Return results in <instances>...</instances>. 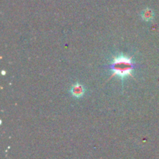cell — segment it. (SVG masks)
I'll list each match as a JSON object with an SVG mask.
<instances>
[{
    "label": "cell",
    "instance_id": "1",
    "mask_svg": "<svg viewBox=\"0 0 159 159\" xmlns=\"http://www.w3.org/2000/svg\"><path fill=\"white\" fill-rule=\"evenodd\" d=\"M136 67V64L132 61L131 57H127L123 54L114 57L113 61L108 68L113 71L112 77L115 75L119 76L123 81L124 79L132 76V71Z\"/></svg>",
    "mask_w": 159,
    "mask_h": 159
},
{
    "label": "cell",
    "instance_id": "2",
    "mask_svg": "<svg viewBox=\"0 0 159 159\" xmlns=\"http://www.w3.org/2000/svg\"><path fill=\"white\" fill-rule=\"evenodd\" d=\"M84 93H85V89H84L83 86L80 84H75L71 89V93L75 97H81V96H83Z\"/></svg>",
    "mask_w": 159,
    "mask_h": 159
},
{
    "label": "cell",
    "instance_id": "3",
    "mask_svg": "<svg viewBox=\"0 0 159 159\" xmlns=\"http://www.w3.org/2000/svg\"><path fill=\"white\" fill-rule=\"evenodd\" d=\"M154 13L153 11L150 9H146L145 10H144V12H142V18L144 19L145 21H150L153 19Z\"/></svg>",
    "mask_w": 159,
    "mask_h": 159
}]
</instances>
